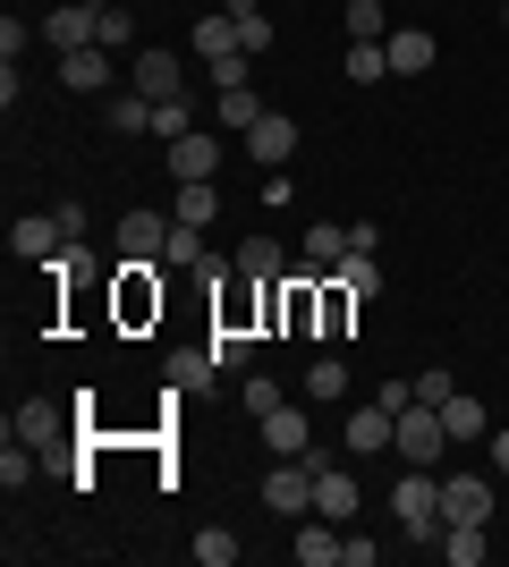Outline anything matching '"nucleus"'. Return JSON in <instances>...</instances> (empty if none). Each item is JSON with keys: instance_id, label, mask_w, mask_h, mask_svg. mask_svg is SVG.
Segmentation results:
<instances>
[{"instance_id": "1a4fd4ad", "label": "nucleus", "mask_w": 509, "mask_h": 567, "mask_svg": "<svg viewBox=\"0 0 509 567\" xmlns=\"http://www.w3.org/2000/svg\"><path fill=\"white\" fill-rule=\"evenodd\" d=\"M94 34H102V0H85V9L69 0V9H51V18H43V43L51 51H85Z\"/></svg>"}, {"instance_id": "2f4dec72", "label": "nucleus", "mask_w": 509, "mask_h": 567, "mask_svg": "<svg viewBox=\"0 0 509 567\" xmlns=\"http://www.w3.org/2000/svg\"><path fill=\"white\" fill-rule=\"evenodd\" d=\"M195 559H204V567H230V559H238V534H230V525H204V534H195Z\"/></svg>"}, {"instance_id": "a211bd4d", "label": "nucleus", "mask_w": 509, "mask_h": 567, "mask_svg": "<svg viewBox=\"0 0 509 567\" xmlns=\"http://www.w3.org/2000/svg\"><path fill=\"white\" fill-rule=\"evenodd\" d=\"M213 213H221V187H213V178H179V195H170V220L213 229Z\"/></svg>"}, {"instance_id": "5701e85b", "label": "nucleus", "mask_w": 509, "mask_h": 567, "mask_svg": "<svg viewBox=\"0 0 509 567\" xmlns=\"http://www.w3.org/2000/svg\"><path fill=\"white\" fill-rule=\"evenodd\" d=\"M441 424H450V441H485V399H467V390H450V399H441Z\"/></svg>"}, {"instance_id": "7ed1b4c3", "label": "nucleus", "mask_w": 509, "mask_h": 567, "mask_svg": "<svg viewBox=\"0 0 509 567\" xmlns=\"http://www.w3.org/2000/svg\"><path fill=\"white\" fill-rule=\"evenodd\" d=\"M390 450L408 457V466H441V450H450L441 406H399V441H390Z\"/></svg>"}, {"instance_id": "c85d7f7f", "label": "nucleus", "mask_w": 509, "mask_h": 567, "mask_svg": "<svg viewBox=\"0 0 509 567\" xmlns=\"http://www.w3.org/2000/svg\"><path fill=\"white\" fill-rule=\"evenodd\" d=\"M162 262H170V271H195V262H204V229L170 220V246H162Z\"/></svg>"}, {"instance_id": "7c9ffc66", "label": "nucleus", "mask_w": 509, "mask_h": 567, "mask_svg": "<svg viewBox=\"0 0 509 567\" xmlns=\"http://www.w3.org/2000/svg\"><path fill=\"white\" fill-rule=\"evenodd\" d=\"M339 255H348V229H339V220H315V229H306V262H323V271H332Z\"/></svg>"}, {"instance_id": "473e14b6", "label": "nucleus", "mask_w": 509, "mask_h": 567, "mask_svg": "<svg viewBox=\"0 0 509 567\" xmlns=\"http://www.w3.org/2000/svg\"><path fill=\"white\" fill-rule=\"evenodd\" d=\"M348 76H357V85H383V76H390V51L383 43H348Z\"/></svg>"}, {"instance_id": "20e7f679", "label": "nucleus", "mask_w": 509, "mask_h": 567, "mask_svg": "<svg viewBox=\"0 0 509 567\" xmlns=\"http://www.w3.org/2000/svg\"><path fill=\"white\" fill-rule=\"evenodd\" d=\"M128 85H136V94H153V102H170V94H187V69H179V51L145 43L136 60H128Z\"/></svg>"}, {"instance_id": "4c0bfd02", "label": "nucleus", "mask_w": 509, "mask_h": 567, "mask_svg": "<svg viewBox=\"0 0 509 567\" xmlns=\"http://www.w3.org/2000/svg\"><path fill=\"white\" fill-rule=\"evenodd\" d=\"M238 43H246V60H264V51H272V18H264V9L238 18Z\"/></svg>"}, {"instance_id": "423d86ee", "label": "nucleus", "mask_w": 509, "mask_h": 567, "mask_svg": "<svg viewBox=\"0 0 509 567\" xmlns=\"http://www.w3.org/2000/svg\"><path fill=\"white\" fill-rule=\"evenodd\" d=\"M390 441H399V415H390L383 399H374V406H348V457H383Z\"/></svg>"}, {"instance_id": "412c9836", "label": "nucleus", "mask_w": 509, "mask_h": 567, "mask_svg": "<svg viewBox=\"0 0 509 567\" xmlns=\"http://www.w3.org/2000/svg\"><path fill=\"white\" fill-rule=\"evenodd\" d=\"M102 118H111V136H153V94H136V85H128V94L102 102Z\"/></svg>"}, {"instance_id": "9d476101", "label": "nucleus", "mask_w": 509, "mask_h": 567, "mask_svg": "<svg viewBox=\"0 0 509 567\" xmlns=\"http://www.w3.org/2000/svg\"><path fill=\"white\" fill-rule=\"evenodd\" d=\"M111 51L102 43H85V51H60V85H69V94H111Z\"/></svg>"}, {"instance_id": "f03ea898", "label": "nucleus", "mask_w": 509, "mask_h": 567, "mask_svg": "<svg viewBox=\"0 0 509 567\" xmlns=\"http://www.w3.org/2000/svg\"><path fill=\"white\" fill-rule=\"evenodd\" d=\"M264 508L272 517H315V457H281V466L264 474Z\"/></svg>"}, {"instance_id": "393cba45", "label": "nucleus", "mask_w": 509, "mask_h": 567, "mask_svg": "<svg viewBox=\"0 0 509 567\" xmlns=\"http://www.w3.org/2000/svg\"><path fill=\"white\" fill-rule=\"evenodd\" d=\"M339 18H348V43H383V34H390L383 0H339Z\"/></svg>"}, {"instance_id": "c756f323", "label": "nucleus", "mask_w": 509, "mask_h": 567, "mask_svg": "<svg viewBox=\"0 0 509 567\" xmlns=\"http://www.w3.org/2000/svg\"><path fill=\"white\" fill-rule=\"evenodd\" d=\"M187 127H195V102H187V94L153 102V136H162V144H179V136H187Z\"/></svg>"}, {"instance_id": "39448f33", "label": "nucleus", "mask_w": 509, "mask_h": 567, "mask_svg": "<svg viewBox=\"0 0 509 567\" xmlns=\"http://www.w3.org/2000/svg\"><path fill=\"white\" fill-rule=\"evenodd\" d=\"M441 517L450 525H492V483L485 474H450V483H441Z\"/></svg>"}, {"instance_id": "f704fd0d", "label": "nucleus", "mask_w": 509, "mask_h": 567, "mask_svg": "<svg viewBox=\"0 0 509 567\" xmlns=\"http://www.w3.org/2000/svg\"><path fill=\"white\" fill-rule=\"evenodd\" d=\"M26 474H34V450H26L18 432H9V441H0V483H9V492H18Z\"/></svg>"}, {"instance_id": "f3484780", "label": "nucleus", "mask_w": 509, "mask_h": 567, "mask_svg": "<svg viewBox=\"0 0 509 567\" xmlns=\"http://www.w3.org/2000/svg\"><path fill=\"white\" fill-rule=\"evenodd\" d=\"M339 543L348 534L332 517H297V567H339Z\"/></svg>"}, {"instance_id": "f257e3e1", "label": "nucleus", "mask_w": 509, "mask_h": 567, "mask_svg": "<svg viewBox=\"0 0 509 567\" xmlns=\"http://www.w3.org/2000/svg\"><path fill=\"white\" fill-rule=\"evenodd\" d=\"M390 517L408 525V543H434L441 550V483H434V466H408L399 483H390Z\"/></svg>"}, {"instance_id": "c9c22d12", "label": "nucleus", "mask_w": 509, "mask_h": 567, "mask_svg": "<svg viewBox=\"0 0 509 567\" xmlns=\"http://www.w3.org/2000/svg\"><path fill=\"white\" fill-rule=\"evenodd\" d=\"M238 399H246V415H255V424H264L272 406H281V381H264V373H246V390H238Z\"/></svg>"}, {"instance_id": "58836bf2", "label": "nucleus", "mask_w": 509, "mask_h": 567, "mask_svg": "<svg viewBox=\"0 0 509 567\" xmlns=\"http://www.w3.org/2000/svg\"><path fill=\"white\" fill-rule=\"evenodd\" d=\"M492 474H509V432H492Z\"/></svg>"}, {"instance_id": "9b49d317", "label": "nucleus", "mask_w": 509, "mask_h": 567, "mask_svg": "<svg viewBox=\"0 0 509 567\" xmlns=\"http://www.w3.org/2000/svg\"><path fill=\"white\" fill-rule=\"evenodd\" d=\"M9 432H18L26 450H60V441H69V415H60L51 399H26L18 415H9Z\"/></svg>"}, {"instance_id": "e433bc0d", "label": "nucleus", "mask_w": 509, "mask_h": 567, "mask_svg": "<svg viewBox=\"0 0 509 567\" xmlns=\"http://www.w3.org/2000/svg\"><path fill=\"white\" fill-rule=\"evenodd\" d=\"M450 390H459V381L441 373V364H425V373H416V406H441V399H450Z\"/></svg>"}, {"instance_id": "6ab92c4d", "label": "nucleus", "mask_w": 509, "mask_h": 567, "mask_svg": "<svg viewBox=\"0 0 509 567\" xmlns=\"http://www.w3.org/2000/svg\"><path fill=\"white\" fill-rule=\"evenodd\" d=\"M162 373H170V390H179V399H195V390H213V381H221V364H213V348H179Z\"/></svg>"}, {"instance_id": "4be33fe9", "label": "nucleus", "mask_w": 509, "mask_h": 567, "mask_svg": "<svg viewBox=\"0 0 509 567\" xmlns=\"http://www.w3.org/2000/svg\"><path fill=\"white\" fill-rule=\"evenodd\" d=\"M492 550V525H441V559L450 567H485Z\"/></svg>"}, {"instance_id": "cd10ccee", "label": "nucleus", "mask_w": 509, "mask_h": 567, "mask_svg": "<svg viewBox=\"0 0 509 567\" xmlns=\"http://www.w3.org/2000/svg\"><path fill=\"white\" fill-rule=\"evenodd\" d=\"M306 399H348V364H339V355H315V364H306Z\"/></svg>"}, {"instance_id": "6e6552de", "label": "nucleus", "mask_w": 509, "mask_h": 567, "mask_svg": "<svg viewBox=\"0 0 509 567\" xmlns=\"http://www.w3.org/2000/svg\"><path fill=\"white\" fill-rule=\"evenodd\" d=\"M170 178H221V127H187L170 144Z\"/></svg>"}, {"instance_id": "aec40b11", "label": "nucleus", "mask_w": 509, "mask_h": 567, "mask_svg": "<svg viewBox=\"0 0 509 567\" xmlns=\"http://www.w3.org/2000/svg\"><path fill=\"white\" fill-rule=\"evenodd\" d=\"M230 262H238V280L272 288V280H281V262H289V255H281V237H246V246H238V255H230Z\"/></svg>"}, {"instance_id": "72a5a7b5", "label": "nucleus", "mask_w": 509, "mask_h": 567, "mask_svg": "<svg viewBox=\"0 0 509 567\" xmlns=\"http://www.w3.org/2000/svg\"><path fill=\"white\" fill-rule=\"evenodd\" d=\"M102 51H128L136 43V18H128V9H111V0H102V34H94Z\"/></svg>"}, {"instance_id": "dca6fc26", "label": "nucleus", "mask_w": 509, "mask_h": 567, "mask_svg": "<svg viewBox=\"0 0 509 567\" xmlns=\"http://www.w3.org/2000/svg\"><path fill=\"white\" fill-rule=\"evenodd\" d=\"M383 51H390V76H425L434 69V34H425V25H390Z\"/></svg>"}, {"instance_id": "ddd939ff", "label": "nucleus", "mask_w": 509, "mask_h": 567, "mask_svg": "<svg viewBox=\"0 0 509 567\" xmlns=\"http://www.w3.org/2000/svg\"><path fill=\"white\" fill-rule=\"evenodd\" d=\"M306 457H315V450H306ZM315 517H332V525L357 517V474H339V466L315 457Z\"/></svg>"}, {"instance_id": "bb28decb", "label": "nucleus", "mask_w": 509, "mask_h": 567, "mask_svg": "<svg viewBox=\"0 0 509 567\" xmlns=\"http://www.w3.org/2000/svg\"><path fill=\"white\" fill-rule=\"evenodd\" d=\"M332 271H339L348 288H357V306H374V297H383V271H374V255H339Z\"/></svg>"}, {"instance_id": "a878e982", "label": "nucleus", "mask_w": 509, "mask_h": 567, "mask_svg": "<svg viewBox=\"0 0 509 567\" xmlns=\"http://www.w3.org/2000/svg\"><path fill=\"white\" fill-rule=\"evenodd\" d=\"M204 348H213V364H221V373H246V364H255V339H246V331H230V322H221V331L204 339Z\"/></svg>"}, {"instance_id": "b1692460", "label": "nucleus", "mask_w": 509, "mask_h": 567, "mask_svg": "<svg viewBox=\"0 0 509 567\" xmlns=\"http://www.w3.org/2000/svg\"><path fill=\"white\" fill-rule=\"evenodd\" d=\"M213 111H221V127H230V136H246V127L264 118V102H255V85H221Z\"/></svg>"}, {"instance_id": "4468645a", "label": "nucleus", "mask_w": 509, "mask_h": 567, "mask_svg": "<svg viewBox=\"0 0 509 567\" xmlns=\"http://www.w3.org/2000/svg\"><path fill=\"white\" fill-rule=\"evenodd\" d=\"M264 441H272V457H306V450H315V424H306V406L281 399V406L264 415Z\"/></svg>"}, {"instance_id": "f8f14e48", "label": "nucleus", "mask_w": 509, "mask_h": 567, "mask_svg": "<svg viewBox=\"0 0 509 567\" xmlns=\"http://www.w3.org/2000/svg\"><path fill=\"white\" fill-rule=\"evenodd\" d=\"M187 51L204 60V69H221V60H246V43H238V18H230V9H221V18H195Z\"/></svg>"}, {"instance_id": "ea45409f", "label": "nucleus", "mask_w": 509, "mask_h": 567, "mask_svg": "<svg viewBox=\"0 0 509 567\" xmlns=\"http://www.w3.org/2000/svg\"><path fill=\"white\" fill-rule=\"evenodd\" d=\"M501 25H509V0H501Z\"/></svg>"}, {"instance_id": "0eeeda50", "label": "nucleus", "mask_w": 509, "mask_h": 567, "mask_svg": "<svg viewBox=\"0 0 509 567\" xmlns=\"http://www.w3.org/2000/svg\"><path fill=\"white\" fill-rule=\"evenodd\" d=\"M246 153H255L264 169H289V153H297V118H289V111H264L255 127H246Z\"/></svg>"}, {"instance_id": "2eb2a0df", "label": "nucleus", "mask_w": 509, "mask_h": 567, "mask_svg": "<svg viewBox=\"0 0 509 567\" xmlns=\"http://www.w3.org/2000/svg\"><path fill=\"white\" fill-rule=\"evenodd\" d=\"M162 246H170V213H128L120 220V255L128 262H162Z\"/></svg>"}]
</instances>
